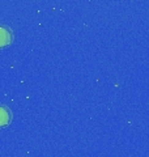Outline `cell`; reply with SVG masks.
<instances>
[{"instance_id":"1","label":"cell","mask_w":149,"mask_h":157,"mask_svg":"<svg viewBox=\"0 0 149 157\" xmlns=\"http://www.w3.org/2000/svg\"><path fill=\"white\" fill-rule=\"evenodd\" d=\"M13 42V32L9 26L0 25V47L9 46Z\"/></svg>"},{"instance_id":"2","label":"cell","mask_w":149,"mask_h":157,"mask_svg":"<svg viewBox=\"0 0 149 157\" xmlns=\"http://www.w3.org/2000/svg\"><path fill=\"white\" fill-rule=\"evenodd\" d=\"M12 121V111L7 106H0V128L6 127Z\"/></svg>"}]
</instances>
